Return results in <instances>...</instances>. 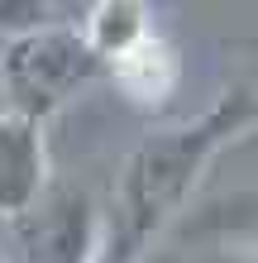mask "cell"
Here are the masks:
<instances>
[{
  "mask_svg": "<svg viewBox=\"0 0 258 263\" xmlns=\"http://www.w3.org/2000/svg\"><path fill=\"white\" fill-rule=\"evenodd\" d=\"M258 129L253 115V86H234L201 110L187 125H168L144 134L129 148L125 167L115 182V230L134 249H148L163 230H168L182 211H187L191 192L201 187L206 167L220 158L234 139Z\"/></svg>",
  "mask_w": 258,
  "mask_h": 263,
  "instance_id": "cell-1",
  "label": "cell"
},
{
  "mask_svg": "<svg viewBox=\"0 0 258 263\" xmlns=\"http://www.w3.org/2000/svg\"><path fill=\"white\" fill-rule=\"evenodd\" d=\"M105 67L91 53L77 20H53L29 34L0 43V91L5 110L48 125L72 96H82L91 82H101Z\"/></svg>",
  "mask_w": 258,
  "mask_h": 263,
  "instance_id": "cell-2",
  "label": "cell"
},
{
  "mask_svg": "<svg viewBox=\"0 0 258 263\" xmlns=\"http://www.w3.org/2000/svg\"><path fill=\"white\" fill-rule=\"evenodd\" d=\"M14 230V258L19 263H96L105 244V220L82 187L53 182L34 211H24Z\"/></svg>",
  "mask_w": 258,
  "mask_h": 263,
  "instance_id": "cell-3",
  "label": "cell"
},
{
  "mask_svg": "<svg viewBox=\"0 0 258 263\" xmlns=\"http://www.w3.org/2000/svg\"><path fill=\"white\" fill-rule=\"evenodd\" d=\"M48 187H53V167H48L43 125L14 110H0V225L34 211Z\"/></svg>",
  "mask_w": 258,
  "mask_h": 263,
  "instance_id": "cell-4",
  "label": "cell"
},
{
  "mask_svg": "<svg viewBox=\"0 0 258 263\" xmlns=\"http://www.w3.org/2000/svg\"><path fill=\"white\" fill-rule=\"evenodd\" d=\"M105 77H110V82L125 91L134 105L153 110V105H163V101L177 91L182 63H177V48L168 43V34L153 29V34L139 39L134 48H125L120 58H110V63H105Z\"/></svg>",
  "mask_w": 258,
  "mask_h": 263,
  "instance_id": "cell-5",
  "label": "cell"
},
{
  "mask_svg": "<svg viewBox=\"0 0 258 263\" xmlns=\"http://www.w3.org/2000/svg\"><path fill=\"white\" fill-rule=\"evenodd\" d=\"M153 10L139 5V0H96L86 14H82V34L91 43V53L101 58V67L120 58L125 48H134L139 39L153 34Z\"/></svg>",
  "mask_w": 258,
  "mask_h": 263,
  "instance_id": "cell-6",
  "label": "cell"
},
{
  "mask_svg": "<svg viewBox=\"0 0 258 263\" xmlns=\"http://www.w3.org/2000/svg\"><path fill=\"white\" fill-rule=\"evenodd\" d=\"M53 20H67L57 5H38V0H0V43L29 34L38 24H53Z\"/></svg>",
  "mask_w": 258,
  "mask_h": 263,
  "instance_id": "cell-7",
  "label": "cell"
},
{
  "mask_svg": "<svg viewBox=\"0 0 258 263\" xmlns=\"http://www.w3.org/2000/svg\"><path fill=\"white\" fill-rule=\"evenodd\" d=\"M96 263H144V249H134L115 225H105V244H101V258Z\"/></svg>",
  "mask_w": 258,
  "mask_h": 263,
  "instance_id": "cell-8",
  "label": "cell"
},
{
  "mask_svg": "<svg viewBox=\"0 0 258 263\" xmlns=\"http://www.w3.org/2000/svg\"><path fill=\"white\" fill-rule=\"evenodd\" d=\"M206 263H258V254H249V249H220V254H210Z\"/></svg>",
  "mask_w": 258,
  "mask_h": 263,
  "instance_id": "cell-9",
  "label": "cell"
},
{
  "mask_svg": "<svg viewBox=\"0 0 258 263\" xmlns=\"http://www.w3.org/2000/svg\"><path fill=\"white\" fill-rule=\"evenodd\" d=\"M253 115H258V86H253Z\"/></svg>",
  "mask_w": 258,
  "mask_h": 263,
  "instance_id": "cell-10",
  "label": "cell"
},
{
  "mask_svg": "<svg viewBox=\"0 0 258 263\" xmlns=\"http://www.w3.org/2000/svg\"><path fill=\"white\" fill-rule=\"evenodd\" d=\"M0 263H5V254H0Z\"/></svg>",
  "mask_w": 258,
  "mask_h": 263,
  "instance_id": "cell-11",
  "label": "cell"
}]
</instances>
